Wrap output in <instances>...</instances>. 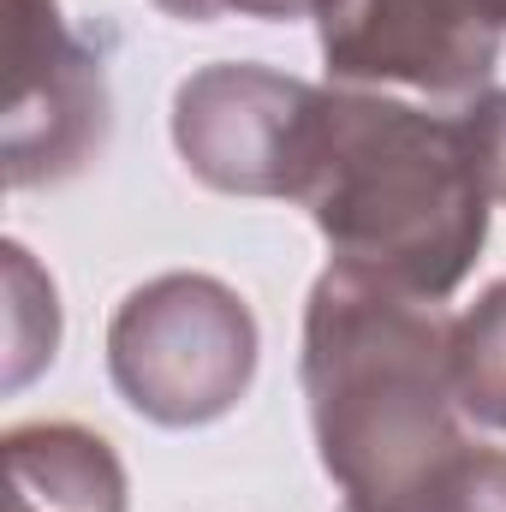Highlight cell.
I'll use <instances>...</instances> for the list:
<instances>
[{
	"mask_svg": "<svg viewBox=\"0 0 506 512\" xmlns=\"http://www.w3.org/2000/svg\"><path fill=\"white\" fill-rule=\"evenodd\" d=\"M54 346H60L54 280L18 239H6V387H24L36 370H48Z\"/></svg>",
	"mask_w": 506,
	"mask_h": 512,
	"instance_id": "cell-9",
	"label": "cell"
},
{
	"mask_svg": "<svg viewBox=\"0 0 506 512\" xmlns=\"http://www.w3.org/2000/svg\"><path fill=\"white\" fill-rule=\"evenodd\" d=\"M465 120L477 131V155H483V173H489V191L495 203H506V90H483Z\"/></svg>",
	"mask_w": 506,
	"mask_h": 512,
	"instance_id": "cell-11",
	"label": "cell"
},
{
	"mask_svg": "<svg viewBox=\"0 0 506 512\" xmlns=\"http://www.w3.org/2000/svg\"><path fill=\"white\" fill-rule=\"evenodd\" d=\"M352 512V507H340ZM423 512H506V453L501 447H471L459 459V471L447 477V489Z\"/></svg>",
	"mask_w": 506,
	"mask_h": 512,
	"instance_id": "cell-10",
	"label": "cell"
},
{
	"mask_svg": "<svg viewBox=\"0 0 506 512\" xmlns=\"http://www.w3.org/2000/svg\"><path fill=\"white\" fill-rule=\"evenodd\" d=\"M489 6H495V18H501V24H506V0H489Z\"/></svg>",
	"mask_w": 506,
	"mask_h": 512,
	"instance_id": "cell-14",
	"label": "cell"
},
{
	"mask_svg": "<svg viewBox=\"0 0 506 512\" xmlns=\"http://www.w3.org/2000/svg\"><path fill=\"white\" fill-rule=\"evenodd\" d=\"M328 251L381 280L447 298L489 239V173L465 114H429L358 84H316L292 191Z\"/></svg>",
	"mask_w": 506,
	"mask_h": 512,
	"instance_id": "cell-2",
	"label": "cell"
},
{
	"mask_svg": "<svg viewBox=\"0 0 506 512\" xmlns=\"http://www.w3.org/2000/svg\"><path fill=\"white\" fill-rule=\"evenodd\" d=\"M298 382L316 459L352 512H423L477 447L453 382V316L370 268L334 262L310 286Z\"/></svg>",
	"mask_w": 506,
	"mask_h": 512,
	"instance_id": "cell-1",
	"label": "cell"
},
{
	"mask_svg": "<svg viewBox=\"0 0 506 512\" xmlns=\"http://www.w3.org/2000/svg\"><path fill=\"white\" fill-rule=\"evenodd\" d=\"M251 304L197 268L131 286L108 322V376L137 417L161 429H203L239 411L256 382Z\"/></svg>",
	"mask_w": 506,
	"mask_h": 512,
	"instance_id": "cell-3",
	"label": "cell"
},
{
	"mask_svg": "<svg viewBox=\"0 0 506 512\" xmlns=\"http://www.w3.org/2000/svg\"><path fill=\"white\" fill-rule=\"evenodd\" d=\"M6 60V185H66L108 143V60L60 12V0H12Z\"/></svg>",
	"mask_w": 506,
	"mask_h": 512,
	"instance_id": "cell-4",
	"label": "cell"
},
{
	"mask_svg": "<svg viewBox=\"0 0 506 512\" xmlns=\"http://www.w3.org/2000/svg\"><path fill=\"white\" fill-rule=\"evenodd\" d=\"M328 0H227V12L239 18H316Z\"/></svg>",
	"mask_w": 506,
	"mask_h": 512,
	"instance_id": "cell-12",
	"label": "cell"
},
{
	"mask_svg": "<svg viewBox=\"0 0 506 512\" xmlns=\"http://www.w3.org/2000/svg\"><path fill=\"white\" fill-rule=\"evenodd\" d=\"M316 42L334 84H405L423 96H483L506 24L489 0H328Z\"/></svg>",
	"mask_w": 506,
	"mask_h": 512,
	"instance_id": "cell-5",
	"label": "cell"
},
{
	"mask_svg": "<svg viewBox=\"0 0 506 512\" xmlns=\"http://www.w3.org/2000/svg\"><path fill=\"white\" fill-rule=\"evenodd\" d=\"M310 96L316 84L292 72L256 60H215L173 90V149L209 191L286 197Z\"/></svg>",
	"mask_w": 506,
	"mask_h": 512,
	"instance_id": "cell-6",
	"label": "cell"
},
{
	"mask_svg": "<svg viewBox=\"0 0 506 512\" xmlns=\"http://www.w3.org/2000/svg\"><path fill=\"white\" fill-rule=\"evenodd\" d=\"M149 6H161L167 18H185V24H209L227 12V0H149Z\"/></svg>",
	"mask_w": 506,
	"mask_h": 512,
	"instance_id": "cell-13",
	"label": "cell"
},
{
	"mask_svg": "<svg viewBox=\"0 0 506 512\" xmlns=\"http://www.w3.org/2000/svg\"><path fill=\"white\" fill-rule=\"evenodd\" d=\"M6 512H126V465L84 423L6 429Z\"/></svg>",
	"mask_w": 506,
	"mask_h": 512,
	"instance_id": "cell-7",
	"label": "cell"
},
{
	"mask_svg": "<svg viewBox=\"0 0 506 512\" xmlns=\"http://www.w3.org/2000/svg\"><path fill=\"white\" fill-rule=\"evenodd\" d=\"M453 382L465 417L506 435V280L453 316Z\"/></svg>",
	"mask_w": 506,
	"mask_h": 512,
	"instance_id": "cell-8",
	"label": "cell"
}]
</instances>
